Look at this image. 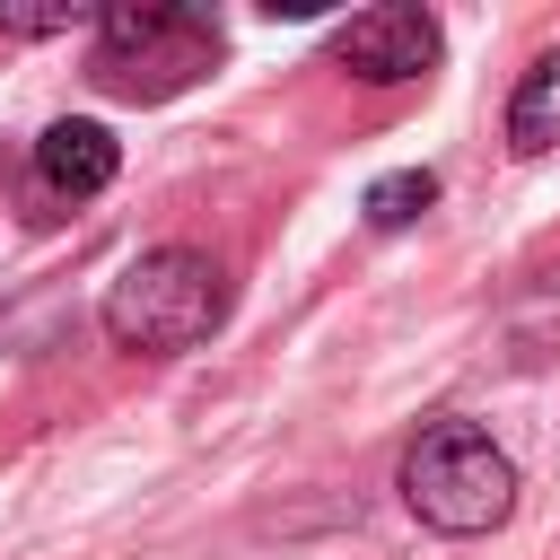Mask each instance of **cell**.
<instances>
[{"mask_svg":"<svg viewBox=\"0 0 560 560\" xmlns=\"http://www.w3.org/2000/svg\"><path fill=\"white\" fill-rule=\"evenodd\" d=\"M210 61H219V18L192 9V0H114V9H96L88 79L105 96L158 105V96H184Z\"/></svg>","mask_w":560,"mask_h":560,"instance_id":"obj_1","label":"cell"},{"mask_svg":"<svg viewBox=\"0 0 560 560\" xmlns=\"http://www.w3.org/2000/svg\"><path fill=\"white\" fill-rule=\"evenodd\" d=\"M402 508L429 534H490L516 508V464L490 446L481 420H429L402 455Z\"/></svg>","mask_w":560,"mask_h":560,"instance_id":"obj_2","label":"cell"},{"mask_svg":"<svg viewBox=\"0 0 560 560\" xmlns=\"http://www.w3.org/2000/svg\"><path fill=\"white\" fill-rule=\"evenodd\" d=\"M219 324H228V271L201 245H158L122 262V280L105 289V332L122 350H192Z\"/></svg>","mask_w":560,"mask_h":560,"instance_id":"obj_3","label":"cell"},{"mask_svg":"<svg viewBox=\"0 0 560 560\" xmlns=\"http://www.w3.org/2000/svg\"><path fill=\"white\" fill-rule=\"evenodd\" d=\"M438 52H446V35H438V18L411 9V0L359 9V18L332 35V61H341L350 79H376V88H394V79H429Z\"/></svg>","mask_w":560,"mask_h":560,"instance_id":"obj_4","label":"cell"},{"mask_svg":"<svg viewBox=\"0 0 560 560\" xmlns=\"http://www.w3.org/2000/svg\"><path fill=\"white\" fill-rule=\"evenodd\" d=\"M114 166H122V149H114V131L88 122V114H70V122H52V131L35 140V184H44L52 201H88V192H105Z\"/></svg>","mask_w":560,"mask_h":560,"instance_id":"obj_5","label":"cell"},{"mask_svg":"<svg viewBox=\"0 0 560 560\" xmlns=\"http://www.w3.org/2000/svg\"><path fill=\"white\" fill-rule=\"evenodd\" d=\"M508 149H516V158L560 149V44L534 52V70L516 79V96H508Z\"/></svg>","mask_w":560,"mask_h":560,"instance_id":"obj_6","label":"cell"},{"mask_svg":"<svg viewBox=\"0 0 560 560\" xmlns=\"http://www.w3.org/2000/svg\"><path fill=\"white\" fill-rule=\"evenodd\" d=\"M429 201H438V175H429V166L376 175V184H368V228H411V219H420Z\"/></svg>","mask_w":560,"mask_h":560,"instance_id":"obj_7","label":"cell"},{"mask_svg":"<svg viewBox=\"0 0 560 560\" xmlns=\"http://www.w3.org/2000/svg\"><path fill=\"white\" fill-rule=\"evenodd\" d=\"M79 26H96V9L88 0H44V9H26V0H0V35H79Z\"/></svg>","mask_w":560,"mask_h":560,"instance_id":"obj_8","label":"cell"}]
</instances>
